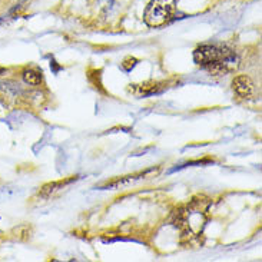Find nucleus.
Listing matches in <instances>:
<instances>
[{
	"instance_id": "obj_1",
	"label": "nucleus",
	"mask_w": 262,
	"mask_h": 262,
	"mask_svg": "<svg viewBox=\"0 0 262 262\" xmlns=\"http://www.w3.org/2000/svg\"><path fill=\"white\" fill-rule=\"evenodd\" d=\"M193 60L211 71L227 69L235 60L232 50L216 45H202L193 52Z\"/></svg>"
},
{
	"instance_id": "obj_2",
	"label": "nucleus",
	"mask_w": 262,
	"mask_h": 262,
	"mask_svg": "<svg viewBox=\"0 0 262 262\" xmlns=\"http://www.w3.org/2000/svg\"><path fill=\"white\" fill-rule=\"evenodd\" d=\"M206 208H202V202H193L182 208L178 212L177 225L189 236H199L206 224Z\"/></svg>"
},
{
	"instance_id": "obj_3",
	"label": "nucleus",
	"mask_w": 262,
	"mask_h": 262,
	"mask_svg": "<svg viewBox=\"0 0 262 262\" xmlns=\"http://www.w3.org/2000/svg\"><path fill=\"white\" fill-rule=\"evenodd\" d=\"M175 13V0H152L145 10L143 20L150 28H159L172 19Z\"/></svg>"
},
{
	"instance_id": "obj_4",
	"label": "nucleus",
	"mask_w": 262,
	"mask_h": 262,
	"mask_svg": "<svg viewBox=\"0 0 262 262\" xmlns=\"http://www.w3.org/2000/svg\"><path fill=\"white\" fill-rule=\"evenodd\" d=\"M232 88H234L235 93L242 98V99H249L252 95H254V83L252 80L245 76V75H241V76H236V78L232 80Z\"/></svg>"
},
{
	"instance_id": "obj_5",
	"label": "nucleus",
	"mask_w": 262,
	"mask_h": 262,
	"mask_svg": "<svg viewBox=\"0 0 262 262\" xmlns=\"http://www.w3.org/2000/svg\"><path fill=\"white\" fill-rule=\"evenodd\" d=\"M152 173H156V169L146 170V172H141V173H136V175H128V177L119 178V179H115L112 182H109L106 185V188H118V186H122V185L130 184V182H135V181H139V179H145L146 177H150Z\"/></svg>"
},
{
	"instance_id": "obj_6",
	"label": "nucleus",
	"mask_w": 262,
	"mask_h": 262,
	"mask_svg": "<svg viewBox=\"0 0 262 262\" xmlns=\"http://www.w3.org/2000/svg\"><path fill=\"white\" fill-rule=\"evenodd\" d=\"M23 79L29 85L37 86L42 83V73L36 69H26V71H23Z\"/></svg>"
},
{
	"instance_id": "obj_7",
	"label": "nucleus",
	"mask_w": 262,
	"mask_h": 262,
	"mask_svg": "<svg viewBox=\"0 0 262 262\" xmlns=\"http://www.w3.org/2000/svg\"><path fill=\"white\" fill-rule=\"evenodd\" d=\"M3 72H5V69H3V68H0V75H2Z\"/></svg>"
}]
</instances>
